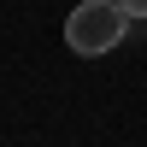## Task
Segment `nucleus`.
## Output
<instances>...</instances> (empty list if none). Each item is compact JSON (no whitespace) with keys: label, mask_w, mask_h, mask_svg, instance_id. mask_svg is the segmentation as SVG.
<instances>
[{"label":"nucleus","mask_w":147,"mask_h":147,"mask_svg":"<svg viewBox=\"0 0 147 147\" xmlns=\"http://www.w3.org/2000/svg\"><path fill=\"white\" fill-rule=\"evenodd\" d=\"M118 6H124L129 18H147V0H118Z\"/></svg>","instance_id":"obj_2"},{"label":"nucleus","mask_w":147,"mask_h":147,"mask_svg":"<svg viewBox=\"0 0 147 147\" xmlns=\"http://www.w3.org/2000/svg\"><path fill=\"white\" fill-rule=\"evenodd\" d=\"M129 24L136 18H129L118 0H82V6L65 18V47L82 53V59H100V53H112V47L129 35Z\"/></svg>","instance_id":"obj_1"}]
</instances>
